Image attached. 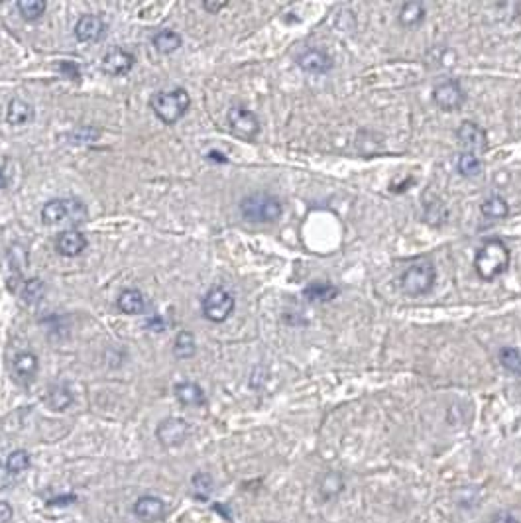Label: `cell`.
<instances>
[{
  "instance_id": "6da1fadb",
  "label": "cell",
  "mask_w": 521,
  "mask_h": 523,
  "mask_svg": "<svg viewBox=\"0 0 521 523\" xmlns=\"http://www.w3.org/2000/svg\"><path fill=\"white\" fill-rule=\"evenodd\" d=\"M510 266V250L502 240H488L474 258L476 274L484 281H494L502 274L508 272Z\"/></svg>"
},
{
  "instance_id": "ac0fdd59",
  "label": "cell",
  "mask_w": 521,
  "mask_h": 523,
  "mask_svg": "<svg viewBox=\"0 0 521 523\" xmlns=\"http://www.w3.org/2000/svg\"><path fill=\"white\" fill-rule=\"evenodd\" d=\"M44 401L51 411H65L73 404V394L67 385L56 384L49 385V390L44 395Z\"/></svg>"
},
{
  "instance_id": "30bf717a",
  "label": "cell",
  "mask_w": 521,
  "mask_h": 523,
  "mask_svg": "<svg viewBox=\"0 0 521 523\" xmlns=\"http://www.w3.org/2000/svg\"><path fill=\"white\" fill-rule=\"evenodd\" d=\"M297 65L303 71L313 73V75H324V73H329V71L333 69L335 61H333V58L324 49L309 47V49H305L301 56L297 58Z\"/></svg>"
},
{
  "instance_id": "f546056e",
  "label": "cell",
  "mask_w": 521,
  "mask_h": 523,
  "mask_svg": "<svg viewBox=\"0 0 521 523\" xmlns=\"http://www.w3.org/2000/svg\"><path fill=\"white\" fill-rule=\"evenodd\" d=\"M191 484H193V492H195L199 500H207L210 492H213V478L205 474V472H197L191 480Z\"/></svg>"
},
{
  "instance_id": "603a6c76",
  "label": "cell",
  "mask_w": 521,
  "mask_h": 523,
  "mask_svg": "<svg viewBox=\"0 0 521 523\" xmlns=\"http://www.w3.org/2000/svg\"><path fill=\"white\" fill-rule=\"evenodd\" d=\"M480 210L486 219H494V221H502L510 215V205L508 201L499 195H492L488 197L482 205H480Z\"/></svg>"
},
{
  "instance_id": "5bb4252c",
  "label": "cell",
  "mask_w": 521,
  "mask_h": 523,
  "mask_svg": "<svg viewBox=\"0 0 521 523\" xmlns=\"http://www.w3.org/2000/svg\"><path fill=\"white\" fill-rule=\"evenodd\" d=\"M38 368H40V362H38V356L34 352H18L14 356V362H12L14 380L22 385H28L34 380Z\"/></svg>"
},
{
  "instance_id": "74e56055",
  "label": "cell",
  "mask_w": 521,
  "mask_h": 523,
  "mask_svg": "<svg viewBox=\"0 0 521 523\" xmlns=\"http://www.w3.org/2000/svg\"><path fill=\"white\" fill-rule=\"evenodd\" d=\"M65 501H75V496H67V498H58V500L49 501V506H56V504H65Z\"/></svg>"
},
{
  "instance_id": "3957f363",
  "label": "cell",
  "mask_w": 521,
  "mask_h": 523,
  "mask_svg": "<svg viewBox=\"0 0 521 523\" xmlns=\"http://www.w3.org/2000/svg\"><path fill=\"white\" fill-rule=\"evenodd\" d=\"M191 105V99L185 89H174V91H163L151 99V108L156 117L163 124H175L185 117L187 108Z\"/></svg>"
},
{
  "instance_id": "d6986e66",
  "label": "cell",
  "mask_w": 521,
  "mask_h": 523,
  "mask_svg": "<svg viewBox=\"0 0 521 523\" xmlns=\"http://www.w3.org/2000/svg\"><path fill=\"white\" fill-rule=\"evenodd\" d=\"M6 120L14 126H22L34 120V106L26 103L24 99H12L8 110H6Z\"/></svg>"
},
{
  "instance_id": "44dd1931",
  "label": "cell",
  "mask_w": 521,
  "mask_h": 523,
  "mask_svg": "<svg viewBox=\"0 0 521 523\" xmlns=\"http://www.w3.org/2000/svg\"><path fill=\"white\" fill-rule=\"evenodd\" d=\"M425 4L423 2H419V0H411V2H404L402 4V8H399V22L407 26V28H411V26H417V24H421L425 20Z\"/></svg>"
},
{
  "instance_id": "8992f818",
  "label": "cell",
  "mask_w": 521,
  "mask_h": 523,
  "mask_svg": "<svg viewBox=\"0 0 521 523\" xmlns=\"http://www.w3.org/2000/svg\"><path fill=\"white\" fill-rule=\"evenodd\" d=\"M234 295L226 288H213L203 297V315L213 323H224L234 311Z\"/></svg>"
},
{
  "instance_id": "f35d334b",
  "label": "cell",
  "mask_w": 521,
  "mask_h": 523,
  "mask_svg": "<svg viewBox=\"0 0 521 523\" xmlns=\"http://www.w3.org/2000/svg\"><path fill=\"white\" fill-rule=\"evenodd\" d=\"M2 187H6V177H4L2 169H0V189H2Z\"/></svg>"
},
{
  "instance_id": "d4e9b609",
  "label": "cell",
  "mask_w": 521,
  "mask_h": 523,
  "mask_svg": "<svg viewBox=\"0 0 521 523\" xmlns=\"http://www.w3.org/2000/svg\"><path fill=\"white\" fill-rule=\"evenodd\" d=\"M197 350V344H195V337L193 333L189 331H181L174 342V354L179 358V360H185V358H191Z\"/></svg>"
},
{
  "instance_id": "f1b7e54d",
  "label": "cell",
  "mask_w": 521,
  "mask_h": 523,
  "mask_svg": "<svg viewBox=\"0 0 521 523\" xmlns=\"http://www.w3.org/2000/svg\"><path fill=\"white\" fill-rule=\"evenodd\" d=\"M28 466H30V454L26 453L24 449L14 451V453L8 454V458H6V468L10 470L14 476L26 472V470H28Z\"/></svg>"
},
{
  "instance_id": "83f0119b",
  "label": "cell",
  "mask_w": 521,
  "mask_h": 523,
  "mask_svg": "<svg viewBox=\"0 0 521 523\" xmlns=\"http://www.w3.org/2000/svg\"><path fill=\"white\" fill-rule=\"evenodd\" d=\"M499 364L513 376H521V352L513 347L499 349Z\"/></svg>"
},
{
  "instance_id": "8fae6325",
  "label": "cell",
  "mask_w": 521,
  "mask_h": 523,
  "mask_svg": "<svg viewBox=\"0 0 521 523\" xmlns=\"http://www.w3.org/2000/svg\"><path fill=\"white\" fill-rule=\"evenodd\" d=\"M456 138L466 150H470V153H480L488 148V134L482 126L470 120H464L461 124V128L456 130Z\"/></svg>"
},
{
  "instance_id": "d590c367",
  "label": "cell",
  "mask_w": 521,
  "mask_h": 523,
  "mask_svg": "<svg viewBox=\"0 0 521 523\" xmlns=\"http://www.w3.org/2000/svg\"><path fill=\"white\" fill-rule=\"evenodd\" d=\"M229 6V2H210V0H207V2H203V8L207 12H210V14H217L219 10H222V8H226Z\"/></svg>"
},
{
  "instance_id": "ba28073f",
  "label": "cell",
  "mask_w": 521,
  "mask_h": 523,
  "mask_svg": "<svg viewBox=\"0 0 521 523\" xmlns=\"http://www.w3.org/2000/svg\"><path fill=\"white\" fill-rule=\"evenodd\" d=\"M433 101L443 110H456V108H461L464 105L466 94H464V89L461 87V83L454 81V79H447V81L435 85Z\"/></svg>"
},
{
  "instance_id": "277c9868",
  "label": "cell",
  "mask_w": 521,
  "mask_h": 523,
  "mask_svg": "<svg viewBox=\"0 0 521 523\" xmlns=\"http://www.w3.org/2000/svg\"><path fill=\"white\" fill-rule=\"evenodd\" d=\"M435 279H437V269L431 262H417L404 272L399 283H402V290L406 295L419 297V295H425L433 290Z\"/></svg>"
},
{
  "instance_id": "7402d4cb",
  "label": "cell",
  "mask_w": 521,
  "mask_h": 523,
  "mask_svg": "<svg viewBox=\"0 0 521 523\" xmlns=\"http://www.w3.org/2000/svg\"><path fill=\"white\" fill-rule=\"evenodd\" d=\"M118 309L122 311V313L126 315H140L144 311V307H146V303H144V295L140 293L138 290H124L120 293V297H118Z\"/></svg>"
},
{
  "instance_id": "1f68e13d",
  "label": "cell",
  "mask_w": 521,
  "mask_h": 523,
  "mask_svg": "<svg viewBox=\"0 0 521 523\" xmlns=\"http://www.w3.org/2000/svg\"><path fill=\"white\" fill-rule=\"evenodd\" d=\"M342 488H345V482H342V478L338 476V474H329V476L323 480V486H321V490H323V494L326 498L338 494Z\"/></svg>"
},
{
  "instance_id": "d6a6232c",
  "label": "cell",
  "mask_w": 521,
  "mask_h": 523,
  "mask_svg": "<svg viewBox=\"0 0 521 523\" xmlns=\"http://www.w3.org/2000/svg\"><path fill=\"white\" fill-rule=\"evenodd\" d=\"M58 69L61 71V73H65V75H67L69 79H73V81L79 79V75H81V73H79V67H77L73 61H61L58 65Z\"/></svg>"
},
{
  "instance_id": "e0dca14e",
  "label": "cell",
  "mask_w": 521,
  "mask_h": 523,
  "mask_svg": "<svg viewBox=\"0 0 521 523\" xmlns=\"http://www.w3.org/2000/svg\"><path fill=\"white\" fill-rule=\"evenodd\" d=\"M338 295V288H335L331 281H311L305 290L303 297L313 303H329Z\"/></svg>"
},
{
  "instance_id": "4fadbf2b",
  "label": "cell",
  "mask_w": 521,
  "mask_h": 523,
  "mask_svg": "<svg viewBox=\"0 0 521 523\" xmlns=\"http://www.w3.org/2000/svg\"><path fill=\"white\" fill-rule=\"evenodd\" d=\"M134 63H136V58L130 51L115 47V49H110L103 58V71L108 73V75L120 77V75L130 73V69L134 67Z\"/></svg>"
},
{
  "instance_id": "7a4b0ae2",
  "label": "cell",
  "mask_w": 521,
  "mask_h": 523,
  "mask_svg": "<svg viewBox=\"0 0 521 523\" xmlns=\"http://www.w3.org/2000/svg\"><path fill=\"white\" fill-rule=\"evenodd\" d=\"M281 213H283L281 201L270 193H254L240 201V215L250 222L258 224L276 222L281 217Z\"/></svg>"
},
{
  "instance_id": "ffe728a7",
  "label": "cell",
  "mask_w": 521,
  "mask_h": 523,
  "mask_svg": "<svg viewBox=\"0 0 521 523\" xmlns=\"http://www.w3.org/2000/svg\"><path fill=\"white\" fill-rule=\"evenodd\" d=\"M175 397L189 407H199L205 404V392L195 382H181L175 385Z\"/></svg>"
},
{
  "instance_id": "9c48e42d",
  "label": "cell",
  "mask_w": 521,
  "mask_h": 523,
  "mask_svg": "<svg viewBox=\"0 0 521 523\" xmlns=\"http://www.w3.org/2000/svg\"><path fill=\"white\" fill-rule=\"evenodd\" d=\"M156 435H158V441L162 442L163 447H179L189 437V425L179 417L163 419L158 431H156Z\"/></svg>"
},
{
  "instance_id": "4316f807",
  "label": "cell",
  "mask_w": 521,
  "mask_h": 523,
  "mask_svg": "<svg viewBox=\"0 0 521 523\" xmlns=\"http://www.w3.org/2000/svg\"><path fill=\"white\" fill-rule=\"evenodd\" d=\"M16 6H18V10L22 14L24 20H30V22L40 20L46 14L47 8V4L44 0H18Z\"/></svg>"
},
{
  "instance_id": "484cf974",
  "label": "cell",
  "mask_w": 521,
  "mask_h": 523,
  "mask_svg": "<svg viewBox=\"0 0 521 523\" xmlns=\"http://www.w3.org/2000/svg\"><path fill=\"white\" fill-rule=\"evenodd\" d=\"M456 167H458V172L464 177H476V175L482 174V160L476 156V153H470V151H464L461 153V158H458V162H456Z\"/></svg>"
},
{
  "instance_id": "9a60e30c",
  "label": "cell",
  "mask_w": 521,
  "mask_h": 523,
  "mask_svg": "<svg viewBox=\"0 0 521 523\" xmlns=\"http://www.w3.org/2000/svg\"><path fill=\"white\" fill-rule=\"evenodd\" d=\"M56 246H58V252L61 256H79L83 250L87 248V238L79 231L69 229V231H63V233L59 234L58 240H56Z\"/></svg>"
},
{
  "instance_id": "836d02e7",
  "label": "cell",
  "mask_w": 521,
  "mask_h": 523,
  "mask_svg": "<svg viewBox=\"0 0 521 523\" xmlns=\"http://www.w3.org/2000/svg\"><path fill=\"white\" fill-rule=\"evenodd\" d=\"M14 484V474L6 468V465H0V490L10 488Z\"/></svg>"
},
{
  "instance_id": "cb8c5ba5",
  "label": "cell",
  "mask_w": 521,
  "mask_h": 523,
  "mask_svg": "<svg viewBox=\"0 0 521 523\" xmlns=\"http://www.w3.org/2000/svg\"><path fill=\"white\" fill-rule=\"evenodd\" d=\"M151 44H154V47L160 53L167 56V53H174L175 49H179V46H181V35L174 32V30H160L158 34L154 35Z\"/></svg>"
},
{
  "instance_id": "8d00e7d4",
  "label": "cell",
  "mask_w": 521,
  "mask_h": 523,
  "mask_svg": "<svg viewBox=\"0 0 521 523\" xmlns=\"http://www.w3.org/2000/svg\"><path fill=\"white\" fill-rule=\"evenodd\" d=\"M12 520V508L6 501H0V523H8Z\"/></svg>"
},
{
  "instance_id": "e575fe53",
  "label": "cell",
  "mask_w": 521,
  "mask_h": 523,
  "mask_svg": "<svg viewBox=\"0 0 521 523\" xmlns=\"http://www.w3.org/2000/svg\"><path fill=\"white\" fill-rule=\"evenodd\" d=\"M490 523H520V520L515 515H511L510 512H498L492 515Z\"/></svg>"
},
{
  "instance_id": "2e32d148",
  "label": "cell",
  "mask_w": 521,
  "mask_h": 523,
  "mask_svg": "<svg viewBox=\"0 0 521 523\" xmlns=\"http://www.w3.org/2000/svg\"><path fill=\"white\" fill-rule=\"evenodd\" d=\"M134 513L138 515L140 520L144 522H156L163 517L165 513V504L156 496H142L136 504H134Z\"/></svg>"
},
{
  "instance_id": "4dcf8cb0",
  "label": "cell",
  "mask_w": 521,
  "mask_h": 523,
  "mask_svg": "<svg viewBox=\"0 0 521 523\" xmlns=\"http://www.w3.org/2000/svg\"><path fill=\"white\" fill-rule=\"evenodd\" d=\"M44 295V285L40 279H28L26 285H24V299L28 303H38Z\"/></svg>"
},
{
  "instance_id": "5b68a950",
  "label": "cell",
  "mask_w": 521,
  "mask_h": 523,
  "mask_svg": "<svg viewBox=\"0 0 521 523\" xmlns=\"http://www.w3.org/2000/svg\"><path fill=\"white\" fill-rule=\"evenodd\" d=\"M85 217H87L85 205L75 199H51L42 209V221L49 226L65 221H85Z\"/></svg>"
},
{
  "instance_id": "52a82bcc",
  "label": "cell",
  "mask_w": 521,
  "mask_h": 523,
  "mask_svg": "<svg viewBox=\"0 0 521 523\" xmlns=\"http://www.w3.org/2000/svg\"><path fill=\"white\" fill-rule=\"evenodd\" d=\"M229 124L238 138L254 140L260 134V120L252 110L244 106H232L229 110Z\"/></svg>"
},
{
  "instance_id": "7c38bea8",
  "label": "cell",
  "mask_w": 521,
  "mask_h": 523,
  "mask_svg": "<svg viewBox=\"0 0 521 523\" xmlns=\"http://www.w3.org/2000/svg\"><path fill=\"white\" fill-rule=\"evenodd\" d=\"M106 34V24L94 16V14H85L79 18V22L75 26V35L79 42L85 44H93V42H101Z\"/></svg>"
}]
</instances>
